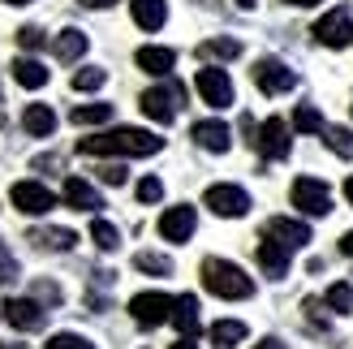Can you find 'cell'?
Segmentation results:
<instances>
[{"instance_id": "13", "label": "cell", "mask_w": 353, "mask_h": 349, "mask_svg": "<svg viewBox=\"0 0 353 349\" xmlns=\"http://www.w3.org/2000/svg\"><path fill=\"white\" fill-rule=\"evenodd\" d=\"M194 229H199V216H194V207L181 203V207H168L160 216V237L164 241H190Z\"/></svg>"}, {"instance_id": "4", "label": "cell", "mask_w": 353, "mask_h": 349, "mask_svg": "<svg viewBox=\"0 0 353 349\" xmlns=\"http://www.w3.org/2000/svg\"><path fill=\"white\" fill-rule=\"evenodd\" d=\"M289 199H293L297 212H306V216H327L332 212V190L319 177H297L293 190H289Z\"/></svg>"}, {"instance_id": "12", "label": "cell", "mask_w": 353, "mask_h": 349, "mask_svg": "<svg viewBox=\"0 0 353 349\" xmlns=\"http://www.w3.org/2000/svg\"><path fill=\"white\" fill-rule=\"evenodd\" d=\"M0 310H5V319L17 328V332H39V328H43V306L39 302H34V298H5V306H0Z\"/></svg>"}, {"instance_id": "38", "label": "cell", "mask_w": 353, "mask_h": 349, "mask_svg": "<svg viewBox=\"0 0 353 349\" xmlns=\"http://www.w3.org/2000/svg\"><path fill=\"white\" fill-rule=\"evenodd\" d=\"M17 276V263H13V255H9V246L5 241H0V285H9Z\"/></svg>"}, {"instance_id": "22", "label": "cell", "mask_w": 353, "mask_h": 349, "mask_svg": "<svg viewBox=\"0 0 353 349\" xmlns=\"http://www.w3.org/2000/svg\"><path fill=\"white\" fill-rule=\"evenodd\" d=\"M22 126H26V134H34V138H48L52 130H57V112H52L48 103H26Z\"/></svg>"}, {"instance_id": "15", "label": "cell", "mask_w": 353, "mask_h": 349, "mask_svg": "<svg viewBox=\"0 0 353 349\" xmlns=\"http://www.w3.org/2000/svg\"><path fill=\"white\" fill-rule=\"evenodd\" d=\"M61 195H65V203L74 207V212H99V207H103L99 190L86 181V177H65V190H61Z\"/></svg>"}, {"instance_id": "32", "label": "cell", "mask_w": 353, "mask_h": 349, "mask_svg": "<svg viewBox=\"0 0 353 349\" xmlns=\"http://www.w3.org/2000/svg\"><path fill=\"white\" fill-rule=\"evenodd\" d=\"M327 306L336 310V315H349V310H353V285H349V281L332 285V289H327Z\"/></svg>"}, {"instance_id": "18", "label": "cell", "mask_w": 353, "mask_h": 349, "mask_svg": "<svg viewBox=\"0 0 353 349\" xmlns=\"http://www.w3.org/2000/svg\"><path fill=\"white\" fill-rule=\"evenodd\" d=\"M172 323L181 337H199V298L194 293H181V298L172 302Z\"/></svg>"}, {"instance_id": "1", "label": "cell", "mask_w": 353, "mask_h": 349, "mask_svg": "<svg viewBox=\"0 0 353 349\" xmlns=\"http://www.w3.org/2000/svg\"><path fill=\"white\" fill-rule=\"evenodd\" d=\"M164 147V138H155L151 130H134V126H121L108 134H95V138H82L78 151L82 155H155Z\"/></svg>"}, {"instance_id": "14", "label": "cell", "mask_w": 353, "mask_h": 349, "mask_svg": "<svg viewBox=\"0 0 353 349\" xmlns=\"http://www.w3.org/2000/svg\"><path fill=\"white\" fill-rule=\"evenodd\" d=\"M268 237H276L285 250H302L306 241H310V224L289 220V216H276V220H268Z\"/></svg>"}, {"instance_id": "44", "label": "cell", "mask_w": 353, "mask_h": 349, "mask_svg": "<svg viewBox=\"0 0 353 349\" xmlns=\"http://www.w3.org/2000/svg\"><path fill=\"white\" fill-rule=\"evenodd\" d=\"M345 199H349V203H353V177H349V181H345Z\"/></svg>"}, {"instance_id": "24", "label": "cell", "mask_w": 353, "mask_h": 349, "mask_svg": "<svg viewBox=\"0 0 353 349\" xmlns=\"http://www.w3.org/2000/svg\"><path fill=\"white\" fill-rule=\"evenodd\" d=\"M211 341H216L220 349H233L245 341V323L241 319H220V323H211Z\"/></svg>"}, {"instance_id": "36", "label": "cell", "mask_w": 353, "mask_h": 349, "mask_svg": "<svg viewBox=\"0 0 353 349\" xmlns=\"http://www.w3.org/2000/svg\"><path fill=\"white\" fill-rule=\"evenodd\" d=\"M125 177H130L125 164H103V168H99V181H103V186H125Z\"/></svg>"}, {"instance_id": "29", "label": "cell", "mask_w": 353, "mask_h": 349, "mask_svg": "<svg viewBox=\"0 0 353 349\" xmlns=\"http://www.w3.org/2000/svg\"><path fill=\"white\" fill-rule=\"evenodd\" d=\"M134 268L138 272H151V276H172V259L155 255V250H143V255H134Z\"/></svg>"}, {"instance_id": "5", "label": "cell", "mask_w": 353, "mask_h": 349, "mask_svg": "<svg viewBox=\"0 0 353 349\" xmlns=\"http://www.w3.org/2000/svg\"><path fill=\"white\" fill-rule=\"evenodd\" d=\"M203 203H207L216 216H224V220H241L245 212H250V195H245L241 186H228V181L211 186L207 195H203Z\"/></svg>"}, {"instance_id": "3", "label": "cell", "mask_w": 353, "mask_h": 349, "mask_svg": "<svg viewBox=\"0 0 353 349\" xmlns=\"http://www.w3.org/2000/svg\"><path fill=\"white\" fill-rule=\"evenodd\" d=\"M172 302L176 298H168V293H134L130 298V315H134V323L138 328H160V323H168L172 319Z\"/></svg>"}, {"instance_id": "45", "label": "cell", "mask_w": 353, "mask_h": 349, "mask_svg": "<svg viewBox=\"0 0 353 349\" xmlns=\"http://www.w3.org/2000/svg\"><path fill=\"white\" fill-rule=\"evenodd\" d=\"M5 5H30V0H5Z\"/></svg>"}, {"instance_id": "23", "label": "cell", "mask_w": 353, "mask_h": 349, "mask_svg": "<svg viewBox=\"0 0 353 349\" xmlns=\"http://www.w3.org/2000/svg\"><path fill=\"white\" fill-rule=\"evenodd\" d=\"M86 43H91V39H86L82 30L69 26V30H61L57 39H52V52H57V61H78L82 52H86Z\"/></svg>"}, {"instance_id": "6", "label": "cell", "mask_w": 353, "mask_h": 349, "mask_svg": "<svg viewBox=\"0 0 353 349\" xmlns=\"http://www.w3.org/2000/svg\"><path fill=\"white\" fill-rule=\"evenodd\" d=\"M194 86H199L203 103H211V108H228V103H233V78H228V69L207 65V69L194 74Z\"/></svg>"}, {"instance_id": "41", "label": "cell", "mask_w": 353, "mask_h": 349, "mask_svg": "<svg viewBox=\"0 0 353 349\" xmlns=\"http://www.w3.org/2000/svg\"><path fill=\"white\" fill-rule=\"evenodd\" d=\"M341 255H349V259H353V229L341 237Z\"/></svg>"}, {"instance_id": "7", "label": "cell", "mask_w": 353, "mask_h": 349, "mask_svg": "<svg viewBox=\"0 0 353 349\" xmlns=\"http://www.w3.org/2000/svg\"><path fill=\"white\" fill-rule=\"evenodd\" d=\"M314 39H319L323 48H349L353 43V13L349 9H332V13H323L319 22H314Z\"/></svg>"}, {"instance_id": "27", "label": "cell", "mask_w": 353, "mask_h": 349, "mask_svg": "<svg viewBox=\"0 0 353 349\" xmlns=\"http://www.w3.org/2000/svg\"><path fill=\"white\" fill-rule=\"evenodd\" d=\"M323 138H327V147L336 151L341 160H353V130H345V126H327Z\"/></svg>"}, {"instance_id": "34", "label": "cell", "mask_w": 353, "mask_h": 349, "mask_svg": "<svg viewBox=\"0 0 353 349\" xmlns=\"http://www.w3.org/2000/svg\"><path fill=\"white\" fill-rule=\"evenodd\" d=\"M48 349H95V345L86 341V337H78V332H57V337L48 341Z\"/></svg>"}, {"instance_id": "46", "label": "cell", "mask_w": 353, "mask_h": 349, "mask_svg": "<svg viewBox=\"0 0 353 349\" xmlns=\"http://www.w3.org/2000/svg\"><path fill=\"white\" fill-rule=\"evenodd\" d=\"M237 5H245V9H250V5H254V0H237Z\"/></svg>"}, {"instance_id": "43", "label": "cell", "mask_w": 353, "mask_h": 349, "mask_svg": "<svg viewBox=\"0 0 353 349\" xmlns=\"http://www.w3.org/2000/svg\"><path fill=\"white\" fill-rule=\"evenodd\" d=\"M172 349H199V345H194L190 337H181V341H176V345H172Z\"/></svg>"}, {"instance_id": "19", "label": "cell", "mask_w": 353, "mask_h": 349, "mask_svg": "<svg viewBox=\"0 0 353 349\" xmlns=\"http://www.w3.org/2000/svg\"><path fill=\"white\" fill-rule=\"evenodd\" d=\"M130 13H134V22L143 30H160L168 22V5H164V0H130Z\"/></svg>"}, {"instance_id": "31", "label": "cell", "mask_w": 353, "mask_h": 349, "mask_svg": "<svg viewBox=\"0 0 353 349\" xmlns=\"http://www.w3.org/2000/svg\"><path fill=\"white\" fill-rule=\"evenodd\" d=\"M91 241H95L99 250H117L121 246V233L112 229L108 220H91Z\"/></svg>"}, {"instance_id": "40", "label": "cell", "mask_w": 353, "mask_h": 349, "mask_svg": "<svg viewBox=\"0 0 353 349\" xmlns=\"http://www.w3.org/2000/svg\"><path fill=\"white\" fill-rule=\"evenodd\" d=\"M78 5H86V9H112L117 0H78Z\"/></svg>"}, {"instance_id": "33", "label": "cell", "mask_w": 353, "mask_h": 349, "mask_svg": "<svg viewBox=\"0 0 353 349\" xmlns=\"http://www.w3.org/2000/svg\"><path fill=\"white\" fill-rule=\"evenodd\" d=\"M103 82H108L103 69H78V74H74V91H99Z\"/></svg>"}, {"instance_id": "10", "label": "cell", "mask_w": 353, "mask_h": 349, "mask_svg": "<svg viewBox=\"0 0 353 349\" xmlns=\"http://www.w3.org/2000/svg\"><path fill=\"white\" fill-rule=\"evenodd\" d=\"M254 143H259V155H263V160H285L289 147H293V138H289V121H285V117H268Z\"/></svg>"}, {"instance_id": "9", "label": "cell", "mask_w": 353, "mask_h": 349, "mask_svg": "<svg viewBox=\"0 0 353 349\" xmlns=\"http://www.w3.org/2000/svg\"><path fill=\"white\" fill-rule=\"evenodd\" d=\"M9 199H13V207L22 216H48L52 207H57V195H52L48 186H39V181H17L9 190Z\"/></svg>"}, {"instance_id": "11", "label": "cell", "mask_w": 353, "mask_h": 349, "mask_svg": "<svg viewBox=\"0 0 353 349\" xmlns=\"http://www.w3.org/2000/svg\"><path fill=\"white\" fill-rule=\"evenodd\" d=\"M176 99H181L176 86H151V91H143V112L155 121V126H172L176 121Z\"/></svg>"}, {"instance_id": "26", "label": "cell", "mask_w": 353, "mask_h": 349, "mask_svg": "<svg viewBox=\"0 0 353 349\" xmlns=\"http://www.w3.org/2000/svg\"><path fill=\"white\" fill-rule=\"evenodd\" d=\"M112 121V103H78L74 108V126H103Z\"/></svg>"}, {"instance_id": "21", "label": "cell", "mask_w": 353, "mask_h": 349, "mask_svg": "<svg viewBox=\"0 0 353 349\" xmlns=\"http://www.w3.org/2000/svg\"><path fill=\"white\" fill-rule=\"evenodd\" d=\"M138 69H147V74H155V78H164L168 69L176 65V52L172 48H138Z\"/></svg>"}, {"instance_id": "25", "label": "cell", "mask_w": 353, "mask_h": 349, "mask_svg": "<svg viewBox=\"0 0 353 349\" xmlns=\"http://www.w3.org/2000/svg\"><path fill=\"white\" fill-rule=\"evenodd\" d=\"M30 241H39V246H48V250H74L78 233L74 229H34Z\"/></svg>"}, {"instance_id": "16", "label": "cell", "mask_w": 353, "mask_h": 349, "mask_svg": "<svg viewBox=\"0 0 353 349\" xmlns=\"http://www.w3.org/2000/svg\"><path fill=\"white\" fill-rule=\"evenodd\" d=\"M194 143H199L203 151L224 155L228 147H233V130H228L224 121H199V126H194Z\"/></svg>"}, {"instance_id": "28", "label": "cell", "mask_w": 353, "mask_h": 349, "mask_svg": "<svg viewBox=\"0 0 353 349\" xmlns=\"http://www.w3.org/2000/svg\"><path fill=\"white\" fill-rule=\"evenodd\" d=\"M199 52L207 61H233V57H241V43L237 39H207Z\"/></svg>"}, {"instance_id": "2", "label": "cell", "mask_w": 353, "mask_h": 349, "mask_svg": "<svg viewBox=\"0 0 353 349\" xmlns=\"http://www.w3.org/2000/svg\"><path fill=\"white\" fill-rule=\"evenodd\" d=\"M203 289L224 302H245L254 293V281L228 259H203Z\"/></svg>"}, {"instance_id": "8", "label": "cell", "mask_w": 353, "mask_h": 349, "mask_svg": "<svg viewBox=\"0 0 353 349\" xmlns=\"http://www.w3.org/2000/svg\"><path fill=\"white\" fill-rule=\"evenodd\" d=\"M254 86H259L263 95H285V91H293V86H297V74H293L285 61L263 57V61L254 65Z\"/></svg>"}, {"instance_id": "42", "label": "cell", "mask_w": 353, "mask_h": 349, "mask_svg": "<svg viewBox=\"0 0 353 349\" xmlns=\"http://www.w3.org/2000/svg\"><path fill=\"white\" fill-rule=\"evenodd\" d=\"M285 5H297V9H314V5H323V0H285Z\"/></svg>"}, {"instance_id": "30", "label": "cell", "mask_w": 353, "mask_h": 349, "mask_svg": "<svg viewBox=\"0 0 353 349\" xmlns=\"http://www.w3.org/2000/svg\"><path fill=\"white\" fill-rule=\"evenodd\" d=\"M293 126L302 130V134H323V130H327L323 117H319V108H310V103H302V108L293 112Z\"/></svg>"}, {"instance_id": "17", "label": "cell", "mask_w": 353, "mask_h": 349, "mask_svg": "<svg viewBox=\"0 0 353 349\" xmlns=\"http://www.w3.org/2000/svg\"><path fill=\"white\" fill-rule=\"evenodd\" d=\"M254 255H259V268L268 272V276H285V272H289V255H293V250H285L276 237L263 233V241H259V250H254Z\"/></svg>"}, {"instance_id": "20", "label": "cell", "mask_w": 353, "mask_h": 349, "mask_svg": "<svg viewBox=\"0 0 353 349\" xmlns=\"http://www.w3.org/2000/svg\"><path fill=\"white\" fill-rule=\"evenodd\" d=\"M13 78H17V86H26V91H39V86H48V65L34 61V57H17Z\"/></svg>"}, {"instance_id": "39", "label": "cell", "mask_w": 353, "mask_h": 349, "mask_svg": "<svg viewBox=\"0 0 353 349\" xmlns=\"http://www.w3.org/2000/svg\"><path fill=\"white\" fill-rule=\"evenodd\" d=\"M254 349H289V345H285V341H280V337H263V341H259Z\"/></svg>"}, {"instance_id": "35", "label": "cell", "mask_w": 353, "mask_h": 349, "mask_svg": "<svg viewBox=\"0 0 353 349\" xmlns=\"http://www.w3.org/2000/svg\"><path fill=\"white\" fill-rule=\"evenodd\" d=\"M138 199H143V203H160L164 199V181L160 177H143V181H138Z\"/></svg>"}, {"instance_id": "37", "label": "cell", "mask_w": 353, "mask_h": 349, "mask_svg": "<svg viewBox=\"0 0 353 349\" xmlns=\"http://www.w3.org/2000/svg\"><path fill=\"white\" fill-rule=\"evenodd\" d=\"M17 43H22L26 52L43 48V30H39V26H22V30H17Z\"/></svg>"}]
</instances>
